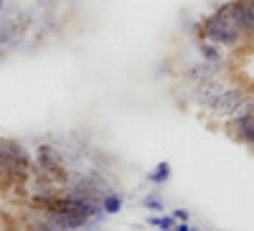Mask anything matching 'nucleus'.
I'll return each mask as SVG.
<instances>
[{"mask_svg":"<svg viewBox=\"0 0 254 231\" xmlns=\"http://www.w3.org/2000/svg\"><path fill=\"white\" fill-rule=\"evenodd\" d=\"M3 3H5V0H0V8H3Z\"/></svg>","mask_w":254,"mask_h":231,"instance_id":"dca6fc26","label":"nucleus"},{"mask_svg":"<svg viewBox=\"0 0 254 231\" xmlns=\"http://www.w3.org/2000/svg\"><path fill=\"white\" fill-rule=\"evenodd\" d=\"M188 231H198V229H188Z\"/></svg>","mask_w":254,"mask_h":231,"instance_id":"f3484780","label":"nucleus"},{"mask_svg":"<svg viewBox=\"0 0 254 231\" xmlns=\"http://www.w3.org/2000/svg\"><path fill=\"white\" fill-rule=\"evenodd\" d=\"M0 153H3L5 158H10V160H15V163L31 165V153L15 140H0Z\"/></svg>","mask_w":254,"mask_h":231,"instance_id":"39448f33","label":"nucleus"},{"mask_svg":"<svg viewBox=\"0 0 254 231\" xmlns=\"http://www.w3.org/2000/svg\"><path fill=\"white\" fill-rule=\"evenodd\" d=\"M201 31H203V36L211 41V44H216V46H234V44H239V38H242V33L231 23H226L224 18H219L216 13L203 20Z\"/></svg>","mask_w":254,"mask_h":231,"instance_id":"f03ea898","label":"nucleus"},{"mask_svg":"<svg viewBox=\"0 0 254 231\" xmlns=\"http://www.w3.org/2000/svg\"><path fill=\"white\" fill-rule=\"evenodd\" d=\"M150 224H153L155 229H163V231H173V229H176V219H173V216H153Z\"/></svg>","mask_w":254,"mask_h":231,"instance_id":"9b49d317","label":"nucleus"},{"mask_svg":"<svg viewBox=\"0 0 254 231\" xmlns=\"http://www.w3.org/2000/svg\"><path fill=\"white\" fill-rule=\"evenodd\" d=\"M99 203H102V211H104V214H117V211H120V206H122L120 196H115V193L104 196V198H102Z\"/></svg>","mask_w":254,"mask_h":231,"instance_id":"9d476101","label":"nucleus"},{"mask_svg":"<svg viewBox=\"0 0 254 231\" xmlns=\"http://www.w3.org/2000/svg\"><path fill=\"white\" fill-rule=\"evenodd\" d=\"M13 33H15V26L10 23V20H0V46L8 44V41L13 38Z\"/></svg>","mask_w":254,"mask_h":231,"instance_id":"f8f14e48","label":"nucleus"},{"mask_svg":"<svg viewBox=\"0 0 254 231\" xmlns=\"http://www.w3.org/2000/svg\"><path fill=\"white\" fill-rule=\"evenodd\" d=\"M247 5H249V10H252V15H254V0H247Z\"/></svg>","mask_w":254,"mask_h":231,"instance_id":"2eb2a0df","label":"nucleus"},{"mask_svg":"<svg viewBox=\"0 0 254 231\" xmlns=\"http://www.w3.org/2000/svg\"><path fill=\"white\" fill-rule=\"evenodd\" d=\"M211 112L219 119H237V117L252 115L254 112V94L237 89V87H224V92L211 104Z\"/></svg>","mask_w":254,"mask_h":231,"instance_id":"f257e3e1","label":"nucleus"},{"mask_svg":"<svg viewBox=\"0 0 254 231\" xmlns=\"http://www.w3.org/2000/svg\"><path fill=\"white\" fill-rule=\"evenodd\" d=\"M224 92V84H216L214 79H208V81H201L198 84V89H196V102L198 104H203V107H211V104H214V99L219 97Z\"/></svg>","mask_w":254,"mask_h":231,"instance_id":"20e7f679","label":"nucleus"},{"mask_svg":"<svg viewBox=\"0 0 254 231\" xmlns=\"http://www.w3.org/2000/svg\"><path fill=\"white\" fill-rule=\"evenodd\" d=\"M234 135L244 142H254V112L234 119Z\"/></svg>","mask_w":254,"mask_h":231,"instance_id":"423d86ee","label":"nucleus"},{"mask_svg":"<svg viewBox=\"0 0 254 231\" xmlns=\"http://www.w3.org/2000/svg\"><path fill=\"white\" fill-rule=\"evenodd\" d=\"M219 74V64H211V61H198L196 66H190L188 76L193 79V81H208V79H214Z\"/></svg>","mask_w":254,"mask_h":231,"instance_id":"0eeeda50","label":"nucleus"},{"mask_svg":"<svg viewBox=\"0 0 254 231\" xmlns=\"http://www.w3.org/2000/svg\"><path fill=\"white\" fill-rule=\"evenodd\" d=\"M216 15L231 23L239 33H254V15L247 5V0H234V3H224L216 8Z\"/></svg>","mask_w":254,"mask_h":231,"instance_id":"7ed1b4c3","label":"nucleus"},{"mask_svg":"<svg viewBox=\"0 0 254 231\" xmlns=\"http://www.w3.org/2000/svg\"><path fill=\"white\" fill-rule=\"evenodd\" d=\"M168 178H171V163H158L155 165V171L150 173V175H147V180H153V183H165Z\"/></svg>","mask_w":254,"mask_h":231,"instance_id":"1a4fd4ad","label":"nucleus"},{"mask_svg":"<svg viewBox=\"0 0 254 231\" xmlns=\"http://www.w3.org/2000/svg\"><path fill=\"white\" fill-rule=\"evenodd\" d=\"M198 51H201V56H203V61H211V64H221V51L216 49V44H201L198 46Z\"/></svg>","mask_w":254,"mask_h":231,"instance_id":"6e6552de","label":"nucleus"},{"mask_svg":"<svg viewBox=\"0 0 254 231\" xmlns=\"http://www.w3.org/2000/svg\"><path fill=\"white\" fill-rule=\"evenodd\" d=\"M188 216H190V214L186 211V208H176V211H173V219H176V221H188Z\"/></svg>","mask_w":254,"mask_h":231,"instance_id":"4468645a","label":"nucleus"},{"mask_svg":"<svg viewBox=\"0 0 254 231\" xmlns=\"http://www.w3.org/2000/svg\"><path fill=\"white\" fill-rule=\"evenodd\" d=\"M142 206H145V208H150V211H163V201H160V198H155V196L142 198Z\"/></svg>","mask_w":254,"mask_h":231,"instance_id":"ddd939ff","label":"nucleus"}]
</instances>
